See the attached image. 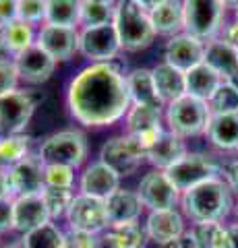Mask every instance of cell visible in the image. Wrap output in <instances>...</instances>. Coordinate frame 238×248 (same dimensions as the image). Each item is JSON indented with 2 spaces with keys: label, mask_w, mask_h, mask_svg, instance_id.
Segmentation results:
<instances>
[{
  "label": "cell",
  "mask_w": 238,
  "mask_h": 248,
  "mask_svg": "<svg viewBox=\"0 0 238 248\" xmlns=\"http://www.w3.org/2000/svg\"><path fill=\"white\" fill-rule=\"evenodd\" d=\"M184 31L201 42L220 37L224 29L226 6L222 0H182Z\"/></svg>",
  "instance_id": "cell-6"
},
{
  "label": "cell",
  "mask_w": 238,
  "mask_h": 248,
  "mask_svg": "<svg viewBox=\"0 0 238 248\" xmlns=\"http://www.w3.org/2000/svg\"><path fill=\"white\" fill-rule=\"evenodd\" d=\"M180 205L187 217L195 223L201 221H222L232 211L234 201L230 186L222 178H211L180 195Z\"/></svg>",
  "instance_id": "cell-2"
},
{
  "label": "cell",
  "mask_w": 238,
  "mask_h": 248,
  "mask_svg": "<svg viewBox=\"0 0 238 248\" xmlns=\"http://www.w3.org/2000/svg\"><path fill=\"white\" fill-rule=\"evenodd\" d=\"M137 192H139L143 207H147L149 211L174 209L180 201V192L174 188V184L168 180L166 172H162V170H153V172L145 174Z\"/></svg>",
  "instance_id": "cell-14"
},
{
  "label": "cell",
  "mask_w": 238,
  "mask_h": 248,
  "mask_svg": "<svg viewBox=\"0 0 238 248\" xmlns=\"http://www.w3.org/2000/svg\"><path fill=\"white\" fill-rule=\"evenodd\" d=\"M228 83H232V85H234V87L238 89V71H236V73H234L232 77H230V79H228Z\"/></svg>",
  "instance_id": "cell-52"
},
{
  "label": "cell",
  "mask_w": 238,
  "mask_h": 248,
  "mask_svg": "<svg viewBox=\"0 0 238 248\" xmlns=\"http://www.w3.org/2000/svg\"><path fill=\"white\" fill-rule=\"evenodd\" d=\"M66 221L71 230L89 232V234L104 232L110 226L108 211H106V201L79 192V195H75L71 207H68Z\"/></svg>",
  "instance_id": "cell-10"
},
{
  "label": "cell",
  "mask_w": 238,
  "mask_h": 248,
  "mask_svg": "<svg viewBox=\"0 0 238 248\" xmlns=\"http://www.w3.org/2000/svg\"><path fill=\"white\" fill-rule=\"evenodd\" d=\"M220 37L224 40L226 44H230L232 48L238 50V21L234 19L232 23H228V25H224V29H222Z\"/></svg>",
  "instance_id": "cell-44"
},
{
  "label": "cell",
  "mask_w": 238,
  "mask_h": 248,
  "mask_svg": "<svg viewBox=\"0 0 238 248\" xmlns=\"http://www.w3.org/2000/svg\"><path fill=\"white\" fill-rule=\"evenodd\" d=\"M205 64L211 66L222 79L228 81L238 71V50L226 44L222 37L205 42Z\"/></svg>",
  "instance_id": "cell-25"
},
{
  "label": "cell",
  "mask_w": 238,
  "mask_h": 248,
  "mask_svg": "<svg viewBox=\"0 0 238 248\" xmlns=\"http://www.w3.org/2000/svg\"><path fill=\"white\" fill-rule=\"evenodd\" d=\"M83 0H46V21L50 25L79 27Z\"/></svg>",
  "instance_id": "cell-31"
},
{
  "label": "cell",
  "mask_w": 238,
  "mask_h": 248,
  "mask_svg": "<svg viewBox=\"0 0 238 248\" xmlns=\"http://www.w3.org/2000/svg\"><path fill=\"white\" fill-rule=\"evenodd\" d=\"M222 81L224 79H222L211 66H207L205 62H201V64H197L190 68V71L184 73V87H187V93L197 99H203V102H207V99L213 95V91L220 87Z\"/></svg>",
  "instance_id": "cell-29"
},
{
  "label": "cell",
  "mask_w": 238,
  "mask_h": 248,
  "mask_svg": "<svg viewBox=\"0 0 238 248\" xmlns=\"http://www.w3.org/2000/svg\"><path fill=\"white\" fill-rule=\"evenodd\" d=\"M220 172L222 168L213 155L187 153L180 161H176L172 168L166 170V176L174 184V188L182 195V192L195 188V186L211 180V178H220Z\"/></svg>",
  "instance_id": "cell-7"
},
{
  "label": "cell",
  "mask_w": 238,
  "mask_h": 248,
  "mask_svg": "<svg viewBox=\"0 0 238 248\" xmlns=\"http://www.w3.org/2000/svg\"><path fill=\"white\" fill-rule=\"evenodd\" d=\"M13 60H15V64H17L21 81H25L29 85L46 83L54 75L56 64H58V62L46 50H42L37 44L29 46L27 50H23L19 56H15Z\"/></svg>",
  "instance_id": "cell-17"
},
{
  "label": "cell",
  "mask_w": 238,
  "mask_h": 248,
  "mask_svg": "<svg viewBox=\"0 0 238 248\" xmlns=\"http://www.w3.org/2000/svg\"><path fill=\"white\" fill-rule=\"evenodd\" d=\"M207 139L218 149L232 151L238 149V114H220L209 116L205 128Z\"/></svg>",
  "instance_id": "cell-27"
},
{
  "label": "cell",
  "mask_w": 238,
  "mask_h": 248,
  "mask_svg": "<svg viewBox=\"0 0 238 248\" xmlns=\"http://www.w3.org/2000/svg\"><path fill=\"white\" fill-rule=\"evenodd\" d=\"M190 234H193L199 248H234L232 238L228 234V228H224L220 221L195 223Z\"/></svg>",
  "instance_id": "cell-32"
},
{
  "label": "cell",
  "mask_w": 238,
  "mask_h": 248,
  "mask_svg": "<svg viewBox=\"0 0 238 248\" xmlns=\"http://www.w3.org/2000/svg\"><path fill=\"white\" fill-rule=\"evenodd\" d=\"M46 223H50V215L42 195L13 199V230L21 232V234H29Z\"/></svg>",
  "instance_id": "cell-18"
},
{
  "label": "cell",
  "mask_w": 238,
  "mask_h": 248,
  "mask_svg": "<svg viewBox=\"0 0 238 248\" xmlns=\"http://www.w3.org/2000/svg\"><path fill=\"white\" fill-rule=\"evenodd\" d=\"M19 19L32 25L46 21V0H19Z\"/></svg>",
  "instance_id": "cell-40"
},
{
  "label": "cell",
  "mask_w": 238,
  "mask_h": 248,
  "mask_svg": "<svg viewBox=\"0 0 238 248\" xmlns=\"http://www.w3.org/2000/svg\"><path fill=\"white\" fill-rule=\"evenodd\" d=\"M35 29L32 23L25 21H13L9 25L0 27V50L4 54H9L11 58L19 56L23 50H27L29 46L35 44Z\"/></svg>",
  "instance_id": "cell-26"
},
{
  "label": "cell",
  "mask_w": 238,
  "mask_h": 248,
  "mask_svg": "<svg viewBox=\"0 0 238 248\" xmlns=\"http://www.w3.org/2000/svg\"><path fill=\"white\" fill-rule=\"evenodd\" d=\"M25 248H64V232H60L54 223H46L29 234H23Z\"/></svg>",
  "instance_id": "cell-35"
},
{
  "label": "cell",
  "mask_w": 238,
  "mask_h": 248,
  "mask_svg": "<svg viewBox=\"0 0 238 248\" xmlns=\"http://www.w3.org/2000/svg\"><path fill=\"white\" fill-rule=\"evenodd\" d=\"M13 230V199H0V234Z\"/></svg>",
  "instance_id": "cell-43"
},
{
  "label": "cell",
  "mask_w": 238,
  "mask_h": 248,
  "mask_svg": "<svg viewBox=\"0 0 238 248\" xmlns=\"http://www.w3.org/2000/svg\"><path fill=\"white\" fill-rule=\"evenodd\" d=\"M35 44L48 52L56 62H66L79 52V27L44 23L35 35Z\"/></svg>",
  "instance_id": "cell-12"
},
{
  "label": "cell",
  "mask_w": 238,
  "mask_h": 248,
  "mask_svg": "<svg viewBox=\"0 0 238 248\" xmlns=\"http://www.w3.org/2000/svg\"><path fill=\"white\" fill-rule=\"evenodd\" d=\"M42 199L52 221V219H58V217H66L68 207H71L75 199V192L73 188H52V186H46L42 190Z\"/></svg>",
  "instance_id": "cell-36"
},
{
  "label": "cell",
  "mask_w": 238,
  "mask_h": 248,
  "mask_svg": "<svg viewBox=\"0 0 238 248\" xmlns=\"http://www.w3.org/2000/svg\"><path fill=\"white\" fill-rule=\"evenodd\" d=\"M151 73H153V83H156L158 95L162 97V102L166 106L187 93V87H184V73L170 66L168 62H159L158 66L151 68Z\"/></svg>",
  "instance_id": "cell-28"
},
{
  "label": "cell",
  "mask_w": 238,
  "mask_h": 248,
  "mask_svg": "<svg viewBox=\"0 0 238 248\" xmlns=\"http://www.w3.org/2000/svg\"><path fill=\"white\" fill-rule=\"evenodd\" d=\"M104 240L110 248H145L147 232L139 221L114 223V226H108Z\"/></svg>",
  "instance_id": "cell-30"
},
{
  "label": "cell",
  "mask_w": 238,
  "mask_h": 248,
  "mask_svg": "<svg viewBox=\"0 0 238 248\" xmlns=\"http://www.w3.org/2000/svg\"><path fill=\"white\" fill-rule=\"evenodd\" d=\"M228 234H230V238H232V246L238 248V223L228 228Z\"/></svg>",
  "instance_id": "cell-49"
},
{
  "label": "cell",
  "mask_w": 238,
  "mask_h": 248,
  "mask_svg": "<svg viewBox=\"0 0 238 248\" xmlns=\"http://www.w3.org/2000/svg\"><path fill=\"white\" fill-rule=\"evenodd\" d=\"M19 19V0H0V27Z\"/></svg>",
  "instance_id": "cell-42"
},
{
  "label": "cell",
  "mask_w": 238,
  "mask_h": 248,
  "mask_svg": "<svg viewBox=\"0 0 238 248\" xmlns=\"http://www.w3.org/2000/svg\"><path fill=\"white\" fill-rule=\"evenodd\" d=\"M6 178H9V188L11 197H29V195H42L46 188L44 180V164L37 159V155H29L17 166L6 170Z\"/></svg>",
  "instance_id": "cell-15"
},
{
  "label": "cell",
  "mask_w": 238,
  "mask_h": 248,
  "mask_svg": "<svg viewBox=\"0 0 238 248\" xmlns=\"http://www.w3.org/2000/svg\"><path fill=\"white\" fill-rule=\"evenodd\" d=\"M203 60H205V42L197 40L195 35L187 33V31H182V33L174 35L166 42L164 62H168L170 66L178 68L182 73L201 64Z\"/></svg>",
  "instance_id": "cell-16"
},
{
  "label": "cell",
  "mask_w": 238,
  "mask_h": 248,
  "mask_svg": "<svg viewBox=\"0 0 238 248\" xmlns=\"http://www.w3.org/2000/svg\"><path fill=\"white\" fill-rule=\"evenodd\" d=\"M89 2H99V4H108V6H114L118 0H89Z\"/></svg>",
  "instance_id": "cell-51"
},
{
  "label": "cell",
  "mask_w": 238,
  "mask_h": 248,
  "mask_svg": "<svg viewBox=\"0 0 238 248\" xmlns=\"http://www.w3.org/2000/svg\"><path fill=\"white\" fill-rule=\"evenodd\" d=\"M112 25L116 29L122 50L127 52H141L156 40V29L151 25L149 13L130 0H118L114 4Z\"/></svg>",
  "instance_id": "cell-3"
},
{
  "label": "cell",
  "mask_w": 238,
  "mask_h": 248,
  "mask_svg": "<svg viewBox=\"0 0 238 248\" xmlns=\"http://www.w3.org/2000/svg\"><path fill=\"white\" fill-rule=\"evenodd\" d=\"M236 217H238V203H236Z\"/></svg>",
  "instance_id": "cell-55"
},
{
  "label": "cell",
  "mask_w": 238,
  "mask_h": 248,
  "mask_svg": "<svg viewBox=\"0 0 238 248\" xmlns=\"http://www.w3.org/2000/svg\"><path fill=\"white\" fill-rule=\"evenodd\" d=\"M207 108H209L211 116L238 114V89L232 83L222 81L220 87L213 91V95L207 99Z\"/></svg>",
  "instance_id": "cell-34"
},
{
  "label": "cell",
  "mask_w": 238,
  "mask_h": 248,
  "mask_svg": "<svg viewBox=\"0 0 238 248\" xmlns=\"http://www.w3.org/2000/svg\"><path fill=\"white\" fill-rule=\"evenodd\" d=\"M0 199H13L9 188V178H6V170H0Z\"/></svg>",
  "instance_id": "cell-47"
},
{
  "label": "cell",
  "mask_w": 238,
  "mask_h": 248,
  "mask_svg": "<svg viewBox=\"0 0 238 248\" xmlns=\"http://www.w3.org/2000/svg\"><path fill=\"white\" fill-rule=\"evenodd\" d=\"M143 159H147L145 147L139 139L127 133L108 139L99 151V161L112 168L118 176H130L143 164Z\"/></svg>",
  "instance_id": "cell-8"
},
{
  "label": "cell",
  "mask_w": 238,
  "mask_h": 248,
  "mask_svg": "<svg viewBox=\"0 0 238 248\" xmlns=\"http://www.w3.org/2000/svg\"><path fill=\"white\" fill-rule=\"evenodd\" d=\"M222 2H224V6L226 9H238V0H222Z\"/></svg>",
  "instance_id": "cell-50"
},
{
  "label": "cell",
  "mask_w": 238,
  "mask_h": 248,
  "mask_svg": "<svg viewBox=\"0 0 238 248\" xmlns=\"http://www.w3.org/2000/svg\"><path fill=\"white\" fill-rule=\"evenodd\" d=\"M19 71L13 58H0V99L11 95L19 87Z\"/></svg>",
  "instance_id": "cell-39"
},
{
  "label": "cell",
  "mask_w": 238,
  "mask_h": 248,
  "mask_svg": "<svg viewBox=\"0 0 238 248\" xmlns=\"http://www.w3.org/2000/svg\"><path fill=\"white\" fill-rule=\"evenodd\" d=\"M162 248H199V244L195 242V238H193V234H182V236H178V238H174L172 242H168V244H164Z\"/></svg>",
  "instance_id": "cell-46"
},
{
  "label": "cell",
  "mask_w": 238,
  "mask_h": 248,
  "mask_svg": "<svg viewBox=\"0 0 238 248\" xmlns=\"http://www.w3.org/2000/svg\"><path fill=\"white\" fill-rule=\"evenodd\" d=\"M112 19H114V6L89 2V0L81 2V27L106 25V23H112Z\"/></svg>",
  "instance_id": "cell-37"
},
{
  "label": "cell",
  "mask_w": 238,
  "mask_h": 248,
  "mask_svg": "<svg viewBox=\"0 0 238 248\" xmlns=\"http://www.w3.org/2000/svg\"><path fill=\"white\" fill-rule=\"evenodd\" d=\"M162 120H164V114L159 108L130 104L128 112L125 116L127 135H133L135 139H139L141 145L145 147V151H147L158 141V137L164 133Z\"/></svg>",
  "instance_id": "cell-13"
},
{
  "label": "cell",
  "mask_w": 238,
  "mask_h": 248,
  "mask_svg": "<svg viewBox=\"0 0 238 248\" xmlns=\"http://www.w3.org/2000/svg\"><path fill=\"white\" fill-rule=\"evenodd\" d=\"M118 188H120V176L112 168L102 164V161H95V164H91L83 170L81 180H79V190L83 195L106 201Z\"/></svg>",
  "instance_id": "cell-19"
},
{
  "label": "cell",
  "mask_w": 238,
  "mask_h": 248,
  "mask_svg": "<svg viewBox=\"0 0 238 248\" xmlns=\"http://www.w3.org/2000/svg\"><path fill=\"white\" fill-rule=\"evenodd\" d=\"M32 137L27 135H0V170H9L29 157Z\"/></svg>",
  "instance_id": "cell-33"
},
{
  "label": "cell",
  "mask_w": 238,
  "mask_h": 248,
  "mask_svg": "<svg viewBox=\"0 0 238 248\" xmlns=\"http://www.w3.org/2000/svg\"><path fill=\"white\" fill-rule=\"evenodd\" d=\"M130 2H135L137 6H141L143 11H147V13H151L156 6H159L164 2V0H130Z\"/></svg>",
  "instance_id": "cell-48"
},
{
  "label": "cell",
  "mask_w": 238,
  "mask_h": 248,
  "mask_svg": "<svg viewBox=\"0 0 238 248\" xmlns=\"http://www.w3.org/2000/svg\"><path fill=\"white\" fill-rule=\"evenodd\" d=\"M64 248H97V238L89 232L68 230L64 232Z\"/></svg>",
  "instance_id": "cell-41"
},
{
  "label": "cell",
  "mask_w": 238,
  "mask_h": 248,
  "mask_svg": "<svg viewBox=\"0 0 238 248\" xmlns=\"http://www.w3.org/2000/svg\"><path fill=\"white\" fill-rule=\"evenodd\" d=\"M127 87H128L130 104L151 106V108H159V110L166 108L162 97L158 95L151 68H133L130 73H127Z\"/></svg>",
  "instance_id": "cell-22"
},
{
  "label": "cell",
  "mask_w": 238,
  "mask_h": 248,
  "mask_svg": "<svg viewBox=\"0 0 238 248\" xmlns=\"http://www.w3.org/2000/svg\"><path fill=\"white\" fill-rule=\"evenodd\" d=\"M85 157H87V137L75 128L50 135L40 145V151H37V159L44 166L56 164V166H68L73 170L81 168Z\"/></svg>",
  "instance_id": "cell-4"
},
{
  "label": "cell",
  "mask_w": 238,
  "mask_h": 248,
  "mask_svg": "<svg viewBox=\"0 0 238 248\" xmlns=\"http://www.w3.org/2000/svg\"><path fill=\"white\" fill-rule=\"evenodd\" d=\"M187 153L189 151L187 145H184V139L172 133V130L164 128V133L158 137V141L147 149V161L158 170L166 172L168 168H172L176 161H180Z\"/></svg>",
  "instance_id": "cell-21"
},
{
  "label": "cell",
  "mask_w": 238,
  "mask_h": 248,
  "mask_svg": "<svg viewBox=\"0 0 238 248\" xmlns=\"http://www.w3.org/2000/svg\"><path fill=\"white\" fill-rule=\"evenodd\" d=\"M209 116L211 114H209V108H207V102L184 93V95H180L178 99H174V102L166 106L164 120L168 124V130L187 139V137L205 135Z\"/></svg>",
  "instance_id": "cell-5"
},
{
  "label": "cell",
  "mask_w": 238,
  "mask_h": 248,
  "mask_svg": "<svg viewBox=\"0 0 238 248\" xmlns=\"http://www.w3.org/2000/svg\"><path fill=\"white\" fill-rule=\"evenodd\" d=\"M147 238L156 244L164 246L172 242L174 238L184 234V219L176 209H159V211H149L147 223H145Z\"/></svg>",
  "instance_id": "cell-20"
},
{
  "label": "cell",
  "mask_w": 238,
  "mask_h": 248,
  "mask_svg": "<svg viewBox=\"0 0 238 248\" xmlns=\"http://www.w3.org/2000/svg\"><path fill=\"white\" fill-rule=\"evenodd\" d=\"M224 178H226V184L230 186V190L238 195V159L236 161H230L224 170Z\"/></svg>",
  "instance_id": "cell-45"
},
{
  "label": "cell",
  "mask_w": 238,
  "mask_h": 248,
  "mask_svg": "<svg viewBox=\"0 0 238 248\" xmlns=\"http://www.w3.org/2000/svg\"><path fill=\"white\" fill-rule=\"evenodd\" d=\"M35 112V99L27 91H15L0 99V135H23Z\"/></svg>",
  "instance_id": "cell-11"
},
{
  "label": "cell",
  "mask_w": 238,
  "mask_h": 248,
  "mask_svg": "<svg viewBox=\"0 0 238 248\" xmlns=\"http://www.w3.org/2000/svg\"><path fill=\"white\" fill-rule=\"evenodd\" d=\"M4 248H25V246H23V242H21V240H19V242H13V244H9V246H4Z\"/></svg>",
  "instance_id": "cell-53"
},
{
  "label": "cell",
  "mask_w": 238,
  "mask_h": 248,
  "mask_svg": "<svg viewBox=\"0 0 238 248\" xmlns=\"http://www.w3.org/2000/svg\"><path fill=\"white\" fill-rule=\"evenodd\" d=\"M120 50L122 46L112 23L79 29V54L83 58H87L91 64L112 62Z\"/></svg>",
  "instance_id": "cell-9"
},
{
  "label": "cell",
  "mask_w": 238,
  "mask_h": 248,
  "mask_svg": "<svg viewBox=\"0 0 238 248\" xmlns=\"http://www.w3.org/2000/svg\"><path fill=\"white\" fill-rule=\"evenodd\" d=\"M234 19H236V21H238V9H236V11H234Z\"/></svg>",
  "instance_id": "cell-54"
},
{
  "label": "cell",
  "mask_w": 238,
  "mask_h": 248,
  "mask_svg": "<svg viewBox=\"0 0 238 248\" xmlns=\"http://www.w3.org/2000/svg\"><path fill=\"white\" fill-rule=\"evenodd\" d=\"M143 203L139 199V192L118 188L106 199V211H108L110 226L114 223H127V221H139Z\"/></svg>",
  "instance_id": "cell-23"
},
{
  "label": "cell",
  "mask_w": 238,
  "mask_h": 248,
  "mask_svg": "<svg viewBox=\"0 0 238 248\" xmlns=\"http://www.w3.org/2000/svg\"><path fill=\"white\" fill-rule=\"evenodd\" d=\"M44 180L46 186L52 188H73L75 184V170L68 166H44Z\"/></svg>",
  "instance_id": "cell-38"
},
{
  "label": "cell",
  "mask_w": 238,
  "mask_h": 248,
  "mask_svg": "<svg viewBox=\"0 0 238 248\" xmlns=\"http://www.w3.org/2000/svg\"><path fill=\"white\" fill-rule=\"evenodd\" d=\"M66 104L73 118L83 126H112L130 108L127 75L112 62L81 68L68 83Z\"/></svg>",
  "instance_id": "cell-1"
},
{
  "label": "cell",
  "mask_w": 238,
  "mask_h": 248,
  "mask_svg": "<svg viewBox=\"0 0 238 248\" xmlns=\"http://www.w3.org/2000/svg\"><path fill=\"white\" fill-rule=\"evenodd\" d=\"M151 25L156 29V35L174 37L184 31V9L182 0H164L159 6H156L149 13Z\"/></svg>",
  "instance_id": "cell-24"
}]
</instances>
